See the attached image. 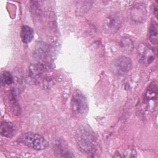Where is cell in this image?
Instances as JSON below:
<instances>
[{
  "label": "cell",
  "mask_w": 158,
  "mask_h": 158,
  "mask_svg": "<svg viewBox=\"0 0 158 158\" xmlns=\"http://www.w3.org/2000/svg\"><path fill=\"white\" fill-rule=\"evenodd\" d=\"M122 25V18L118 12L109 13L104 19L102 30L106 34L112 35L117 33Z\"/></svg>",
  "instance_id": "4"
},
{
  "label": "cell",
  "mask_w": 158,
  "mask_h": 158,
  "mask_svg": "<svg viewBox=\"0 0 158 158\" xmlns=\"http://www.w3.org/2000/svg\"><path fill=\"white\" fill-rule=\"evenodd\" d=\"M146 6L143 2H139L133 6L130 9L131 19L137 23L144 22L146 17Z\"/></svg>",
  "instance_id": "7"
},
{
  "label": "cell",
  "mask_w": 158,
  "mask_h": 158,
  "mask_svg": "<svg viewBox=\"0 0 158 158\" xmlns=\"http://www.w3.org/2000/svg\"><path fill=\"white\" fill-rule=\"evenodd\" d=\"M154 14H155V15L157 17V6H154Z\"/></svg>",
  "instance_id": "15"
},
{
  "label": "cell",
  "mask_w": 158,
  "mask_h": 158,
  "mask_svg": "<svg viewBox=\"0 0 158 158\" xmlns=\"http://www.w3.org/2000/svg\"><path fill=\"white\" fill-rule=\"evenodd\" d=\"M132 61L130 57L121 56L115 58L111 63L110 69L114 75L123 76L132 69Z\"/></svg>",
  "instance_id": "5"
},
{
  "label": "cell",
  "mask_w": 158,
  "mask_h": 158,
  "mask_svg": "<svg viewBox=\"0 0 158 158\" xmlns=\"http://www.w3.org/2000/svg\"><path fill=\"white\" fill-rule=\"evenodd\" d=\"M144 99L148 102H152L155 105L157 99V83L153 82L147 88L145 94Z\"/></svg>",
  "instance_id": "8"
},
{
  "label": "cell",
  "mask_w": 158,
  "mask_h": 158,
  "mask_svg": "<svg viewBox=\"0 0 158 158\" xmlns=\"http://www.w3.org/2000/svg\"><path fill=\"white\" fill-rule=\"evenodd\" d=\"M75 140L80 151L89 156L96 151V137L92 129L88 125L80 126L75 133Z\"/></svg>",
  "instance_id": "1"
},
{
  "label": "cell",
  "mask_w": 158,
  "mask_h": 158,
  "mask_svg": "<svg viewBox=\"0 0 158 158\" xmlns=\"http://www.w3.org/2000/svg\"><path fill=\"white\" fill-rule=\"evenodd\" d=\"M20 36L23 43L28 44L30 43L34 36V31L33 28L27 25L22 26L20 30Z\"/></svg>",
  "instance_id": "10"
},
{
  "label": "cell",
  "mask_w": 158,
  "mask_h": 158,
  "mask_svg": "<svg viewBox=\"0 0 158 158\" xmlns=\"http://www.w3.org/2000/svg\"><path fill=\"white\" fill-rule=\"evenodd\" d=\"M1 82L2 86L12 84L13 82V77L11 73L7 71H3L1 74Z\"/></svg>",
  "instance_id": "14"
},
{
  "label": "cell",
  "mask_w": 158,
  "mask_h": 158,
  "mask_svg": "<svg viewBox=\"0 0 158 158\" xmlns=\"http://www.w3.org/2000/svg\"><path fill=\"white\" fill-rule=\"evenodd\" d=\"M20 141L26 146L35 150H44L48 147V142L41 135L27 132L23 134L20 138Z\"/></svg>",
  "instance_id": "3"
},
{
  "label": "cell",
  "mask_w": 158,
  "mask_h": 158,
  "mask_svg": "<svg viewBox=\"0 0 158 158\" xmlns=\"http://www.w3.org/2000/svg\"><path fill=\"white\" fill-rule=\"evenodd\" d=\"M71 109L78 117L85 116L88 112V104L85 95L78 89L75 90L71 99Z\"/></svg>",
  "instance_id": "2"
},
{
  "label": "cell",
  "mask_w": 158,
  "mask_h": 158,
  "mask_svg": "<svg viewBox=\"0 0 158 158\" xmlns=\"http://www.w3.org/2000/svg\"><path fill=\"white\" fill-rule=\"evenodd\" d=\"M16 127L10 122H2L1 124V135L6 138H10L14 136Z\"/></svg>",
  "instance_id": "9"
},
{
  "label": "cell",
  "mask_w": 158,
  "mask_h": 158,
  "mask_svg": "<svg viewBox=\"0 0 158 158\" xmlns=\"http://www.w3.org/2000/svg\"><path fill=\"white\" fill-rule=\"evenodd\" d=\"M158 36V27L156 21L152 20L148 28V38L151 43L157 44Z\"/></svg>",
  "instance_id": "11"
},
{
  "label": "cell",
  "mask_w": 158,
  "mask_h": 158,
  "mask_svg": "<svg viewBox=\"0 0 158 158\" xmlns=\"http://www.w3.org/2000/svg\"><path fill=\"white\" fill-rule=\"evenodd\" d=\"M55 152L57 154H59L60 157H73L72 153L70 152V150L60 141H58L55 145Z\"/></svg>",
  "instance_id": "12"
},
{
  "label": "cell",
  "mask_w": 158,
  "mask_h": 158,
  "mask_svg": "<svg viewBox=\"0 0 158 158\" xmlns=\"http://www.w3.org/2000/svg\"><path fill=\"white\" fill-rule=\"evenodd\" d=\"M120 45L122 49L127 52H131L134 48L133 42L128 37L122 38L120 41Z\"/></svg>",
  "instance_id": "13"
},
{
  "label": "cell",
  "mask_w": 158,
  "mask_h": 158,
  "mask_svg": "<svg viewBox=\"0 0 158 158\" xmlns=\"http://www.w3.org/2000/svg\"><path fill=\"white\" fill-rule=\"evenodd\" d=\"M138 59L143 65L151 64L156 58V53L154 49L146 43H141L137 49Z\"/></svg>",
  "instance_id": "6"
}]
</instances>
